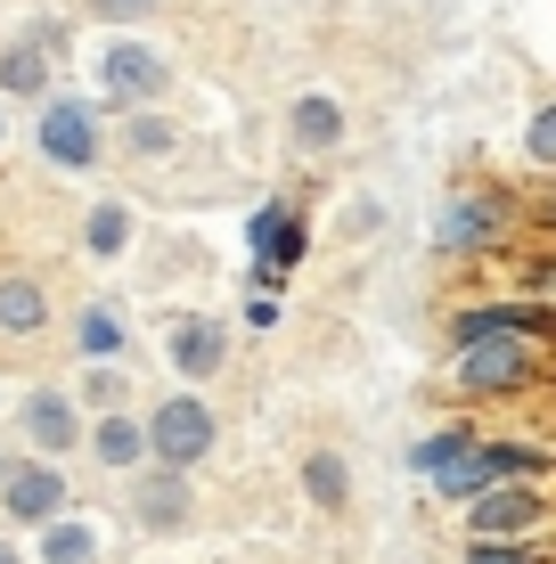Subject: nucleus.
<instances>
[{"label":"nucleus","instance_id":"5","mask_svg":"<svg viewBox=\"0 0 556 564\" xmlns=\"http://www.w3.org/2000/svg\"><path fill=\"white\" fill-rule=\"evenodd\" d=\"M467 516H475V532H483V540H515V532H532V523H541V499L515 482V491H483Z\"/></svg>","mask_w":556,"mask_h":564},{"label":"nucleus","instance_id":"23","mask_svg":"<svg viewBox=\"0 0 556 564\" xmlns=\"http://www.w3.org/2000/svg\"><path fill=\"white\" fill-rule=\"evenodd\" d=\"M0 564H17V556H9V549H0Z\"/></svg>","mask_w":556,"mask_h":564},{"label":"nucleus","instance_id":"12","mask_svg":"<svg viewBox=\"0 0 556 564\" xmlns=\"http://www.w3.org/2000/svg\"><path fill=\"white\" fill-rule=\"evenodd\" d=\"M295 140H303V148H336V140H344L336 99H303V107H295Z\"/></svg>","mask_w":556,"mask_h":564},{"label":"nucleus","instance_id":"8","mask_svg":"<svg viewBox=\"0 0 556 564\" xmlns=\"http://www.w3.org/2000/svg\"><path fill=\"white\" fill-rule=\"evenodd\" d=\"M25 434L42 442V451H66V442H74V410H66L57 393H33V401H25Z\"/></svg>","mask_w":556,"mask_h":564},{"label":"nucleus","instance_id":"11","mask_svg":"<svg viewBox=\"0 0 556 564\" xmlns=\"http://www.w3.org/2000/svg\"><path fill=\"white\" fill-rule=\"evenodd\" d=\"M90 442H99V458H107V466H140V451H156V442H148V434H140L131 417H107V425H99Z\"/></svg>","mask_w":556,"mask_h":564},{"label":"nucleus","instance_id":"16","mask_svg":"<svg viewBox=\"0 0 556 564\" xmlns=\"http://www.w3.org/2000/svg\"><path fill=\"white\" fill-rule=\"evenodd\" d=\"M0 83L33 99V90H42V57H33V50H9V57H0Z\"/></svg>","mask_w":556,"mask_h":564},{"label":"nucleus","instance_id":"1","mask_svg":"<svg viewBox=\"0 0 556 564\" xmlns=\"http://www.w3.org/2000/svg\"><path fill=\"white\" fill-rule=\"evenodd\" d=\"M524 377H532V327L458 344V384H467V393H508V384H524Z\"/></svg>","mask_w":556,"mask_h":564},{"label":"nucleus","instance_id":"21","mask_svg":"<svg viewBox=\"0 0 556 564\" xmlns=\"http://www.w3.org/2000/svg\"><path fill=\"white\" fill-rule=\"evenodd\" d=\"M532 155H541V164H556V107L532 123Z\"/></svg>","mask_w":556,"mask_h":564},{"label":"nucleus","instance_id":"6","mask_svg":"<svg viewBox=\"0 0 556 564\" xmlns=\"http://www.w3.org/2000/svg\"><path fill=\"white\" fill-rule=\"evenodd\" d=\"M107 90L115 99H156L164 90V66H156V50H107Z\"/></svg>","mask_w":556,"mask_h":564},{"label":"nucleus","instance_id":"4","mask_svg":"<svg viewBox=\"0 0 556 564\" xmlns=\"http://www.w3.org/2000/svg\"><path fill=\"white\" fill-rule=\"evenodd\" d=\"M42 148L57 155V164H74L83 172L90 155H99V131H90V107H74V99H57L50 115H42Z\"/></svg>","mask_w":556,"mask_h":564},{"label":"nucleus","instance_id":"7","mask_svg":"<svg viewBox=\"0 0 556 564\" xmlns=\"http://www.w3.org/2000/svg\"><path fill=\"white\" fill-rule=\"evenodd\" d=\"M508 327H532V336H541L548 319H541V311H515V303H483V311H467L450 336H458V344H475V336H508Z\"/></svg>","mask_w":556,"mask_h":564},{"label":"nucleus","instance_id":"2","mask_svg":"<svg viewBox=\"0 0 556 564\" xmlns=\"http://www.w3.org/2000/svg\"><path fill=\"white\" fill-rule=\"evenodd\" d=\"M148 442H156L164 466H197L214 451V410H205V401H164L156 425H148Z\"/></svg>","mask_w":556,"mask_h":564},{"label":"nucleus","instance_id":"20","mask_svg":"<svg viewBox=\"0 0 556 564\" xmlns=\"http://www.w3.org/2000/svg\"><path fill=\"white\" fill-rule=\"evenodd\" d=\"M115 344H123V327H115L107 311H90L83 319V352H115Z\"/></svg>","mask_w":556,"mask_h":564},{"label":"nucleus","instance_id":"9","mask_svg":"<svg viewBox=\"0 0 556 564\" xmlns=\"http://www.w3.org/2000/svg\"><path fill=\"white\" fill-rule=\"evenodd\" d=\"M0 327H9V336H33V327H42V286L33 279H0Z\"/></svg>","mask_w":556,"mask_h":564},{"label":"nucleus","instance_id":"3","mask_svg":"<svg viewBox=\"0 0 556 564\" xmlns=\"http://www.w3.org/2000/svg\"><path fill=\"white\" fill-rule=\"evenodd\" d=\"M0 508L17 523H42L66 508V482H57V466H0Z\"/></svg>","mask_w":556,"mask_h":564},{"label":"nucleus","instance_id":"10","mask_svg":"<svg viewBox=\"0 0 556 564\" xmlns=\"http://www.w3.org/2000/svg\"><path fill=\"white\" fill-rule=\"evenodd\" d=\"M172 352H181V368H188V377H214V360H221V327L188 319L181 336H172Z\"/></svg>","mask_w":556,"mask_h":564},{"label":"nucleus","instance_id":"17","mask_svg":"<svg viewBox=\"0 0 556 564\" xmlns=\"http://www.w3.org/2000/svg\"><path fill=\"white\" fill-rule=\"evenodd\" d=\"M181 508H188L181 482H148V499H140V516H148V523H181Z\"/></svg>","mask_w":556,"mask_h":564},{"label":"nucleus","instance_id":"15","mask_svg":"<svg viewBox=\"0 0 556 564\" xmlns=\"http://www.w3.org/2000/svg\"><path fill=\"white\" fill-rule=\"evenodd\" d=\"M303 482H312L319 508H344V491H352V482H344V458H312V466H303Z\"/></svg>","mask_w":556,"mask_h":564},{"label":"nucleus","instance_id":"22","mask_svg":"<svg viewBox=\"0 0 556 564\" xmlns=\"http://www.w3.org/2000/svg\"><path fill=\"white\" fill-rule=\"evenodd\" d=\"M148 0H99V17H140Z\"/></svg>","mask_w":556,"mask_h":564},{"label":"nucleus","instance_id":"14","mask_svg":"<svg viewBox=\"0 0 556 564\" xmlns=\"http://www.w3.org/2000/svg\"><path fill=\"white\" fill-rule=\"evenodd\" d=\"M123 238H131V213H123V205H99V213H90V254H123Z\"/></svg>","mask_w":556,"mask_h":564},{"label":"nucleus","instance_id":"13","mask_svg":"<svg viewBox=\"0 0 556 564\" xmlns=\"http://www.w3.org/2000/svg\"><path fill=\"white\" fill-rule=\"evenodd\" d=\"M90 549H99V540H90L83 523H50V540H42L50 564H90Z\"/></svg>","mask_w":556,"mask_h":564},{"label":"nucleus","instance_id":"18","mask_svg":"<svg viewBox=\"0 0 556 564\" xmlns=\"http://www.w3.org/2000/svg\"><path fill=\"white\" fill-rule=\"evenodd\" d=\"M467 442H475V434H458V425H450V434H434V442H417V466H426V475H443V466H450L458 451H467Z\"/></svg>","mask_w":556,"mask_h":564},{"label":"nucleus","instance_id":"19","mask_svg":"<svg viewBox=\"0 0 556 564\" xmlns=\"http://www.w3.org/2000/svg\"><path fill=\"white\" fill-rule=\"evenodd\" d=\"M467 564H541V556H532L524 540H475V549H467Z\"/></svg>","mask_w":556,"mask_h":564}]
</instances>
